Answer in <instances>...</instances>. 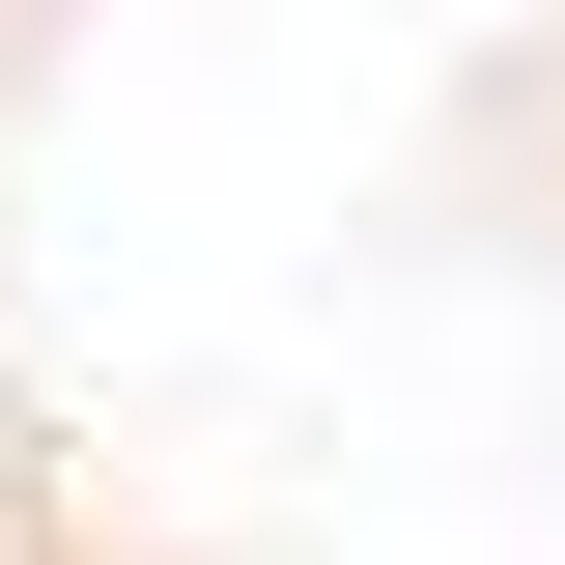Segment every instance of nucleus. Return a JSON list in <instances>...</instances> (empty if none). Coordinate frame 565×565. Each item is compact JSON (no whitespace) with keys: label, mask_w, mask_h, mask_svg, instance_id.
Masks as SVG:
<instances>
[{"label":"nucleus","mask_w":565,"mask_h":565,"mask_svg":"<svg viewBox=\"0 0 565 565\" xmlns=\"http://www.w3.org/2000/svg\"><path fill=\"white\" fill-rule=\"evenodd\" d=\"M0 565H29V452H0Z\"/></svg>","instance_id":"obj_1"}]
</instances>
